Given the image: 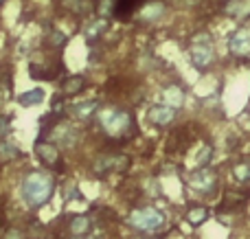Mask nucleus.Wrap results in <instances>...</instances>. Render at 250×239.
<instances>
[{"label": "nucleus", "mask_w": 250, "mask_h": 239, "mask_svg": "<svg viewBox=\"0 0 250 239\" xmlns=\"http://www.w3.org/2000/svg\"><path fill=\"white\" fill-rule=\"evenodd\" d=\"M165 16H167V2L165 0H145L136 11V20L147 26L160 22Z\"/></svg>", "instance_id": "nucleus-9"}, {"label": "nucleus", "mask_w": 250, "mask_h": 239, "mask_svg": "<svg viewBox=\"0 0 250 239\" xmlns=\"http://www.w3.org/2000/svg\"><path fill=\"white\" fill-rule=\"evenodd\" d=\"M105 31V20L104 18H97V20H92L90 24L86 26V31H83V35H86L88 42H95V40L101 38V33Z\"/></svg>", "instance_id": "nucleus-21"}, {"label": "nucleus", "mask_w": 250, "mask_h": 239, "mask_svg": "<svg viewBox=\"0 0 250 239\" xmlns=\"http://www.w3.org/2000/svg\"><path fill=\"white\" fill-rule=\"evenodd\" d=\"M79 193H77V187H70V189H66V200H79Z\"/></svg>", "instance_id": "nucleus-26"}, {"label": "nucleus", "mask_w": 250, "mask_h": 239, "mask_svg": "<svg viewBox=\"0 0 250 239\" xmlns=\"http://www.w3.org/2000/svg\"><path fill=\"white\" fill-rule=\"evenodd\" d=\"M160 99H163L165 105H171V108H182L187 99V90L180 83H165L163 90H160Z\"/></svg>", "instance_id": "nucleus-12"}, {"label": "nucleus", "mask_w": 250, "mask_h": 239, "mask_svg": "<svg viewBox=\"0 0 250 239\" xmlns=\"http://www.w3.org/2000/svg\"><path fill=\"white\" fill-rule=\"evenodd\" d=\"M9 130H11V121L7 117H0V139H4L9 134Z\"/></svg>", "instance_id": "nucleus-25"}, {"label": "nucleus", "mask_w": 250, "mask_h": 239, "mask_svg": "<svg viewBox=\"0 0 250 239\" xmlns=\"http://www.w3.org/2000/svg\"><path fill=\"white\" fill-rule=\"evenodd\" d=\"M46 40H48V44H51V48H60V46H64L66 44L68 35L62 33V31H57V29H53V31H48Z\"/></svg>", "instance_id": "nucleus-24"}, {"label": "nucleus", "mask_w": 250, "mask_h": 239, "mask_svg": "<svg viewBox=\"0 0 250 239\" xmlns=\"http://www.w3.org/2000/svg\"><path fill=\"white\" fill-rule=\"evenodd\" d=\"M20 156V149H18L16 143H11V140L2 139L0 140V160L7 162V160H13V158Z\"/></svg>", "instance_id": "nucleus-22"}, {"label": "nucleus", "mask_w": 250, "mask_h": 239, "mask_svg": "<svg viewBox=\"0 0 250 239\" xmlns=\"http://www.w3.org/2000/svg\"><path fill=\"white\" fill-rule=\"evenodd\" d=\"M127 224L134 231L143 233V235H154V233L165 228L167 218H165V213H160L158 209H154V206H141V209H134L132 213H129Z\"/></svg>", "instance_id": "nucleus-4"}, {"label": "nucleus", "mask_w": 250, "mask_h": 239, "mask_svg": "<svg viewBox=\"0 0 250 239\" xmlns=\"http://www.w3.org/2000/svg\"><path fill=\"white\" fill-rule=\"evenodd\" d=\"M101 130L108 139H129L136 134V123H134L132 112L123 108H104L97 112Z\"/></svg>", "instance_id": "nucleus-3"}, {"label": "nucleus", "mask_w": 250, "mask_h": 239, "mask_svg": "<svg viewBox=\"0 0 250 239\" xmlns=\"http://www.w3.org/2000/svg\"><path fill=\"white\" fill-rule=\"evenodd\" d=\"M4 239H24V237H22V231H18V228H9Z\"/></svg>", "instance_id": "nucleus-27"}, {"label": "nucleus", "mask_w": 250, "mask_h": 239, "mask_svg": "<svg viewBox=\"0 0 250 239\" xmlns=\"http://www.w3.org/2000/svg\"><path fill=\"white\" fill-rule=\"evenodd\" d=\"M48 136H51L53 143H57L60 147L64 149H73L75 145H77V132H75V127L70 125V123L66 121H55L51 123V130H48Z\"/></svg>", "instance_id": "nucleus-10"}, {"label": "nucleus", "mask_w": 250, "mask_h": 239, "mask_svg": "<svg viewBox=\"0 0 250 239\" xmlns=\"http://www.w3.org/2000/svg\"><path fill=\"white\" fill-rule=\"evenodd\" d=\"M55 180L46 171H29L22 180V198L31 209H40L53 198Z\"/></svg>", "instance_id": "nucleus-2"}, {"label": "nucleus", "mask_w": 250, "mask_h": 239, "mask_svg": "<svg viewBox=\"0 0 250 239\" xmlns=\"http://www.w3.org/2000/svg\"><path fill=\"white\" fill-rule=\"evenodd\" d=\"M129 165H132V160L125 154H101V156H97L92 169H95L97 176H108V174H123V171L129 169Z\"/></svg>", "instance_id": "nucleus-7"}, {"label": "nucleus", "mask_w": 250, "mask_h": 239, "mask_svg": "<svg viewBox=\"0 0 250 239\" xmlns=\"http://www.w3.org/2000/svg\"><path fill=\"white\" fill-rule=\"evenodd\" d=\"M99 112V101L97 99H88V101H77L70 105V114L77 121H90L92 117H97Z\"/></svg>", "instance_id": "nucleus-14"}, {"label": "nucleus", "mask_w": 250, "mask_h": 239, "mask_svg": "<svg viewBox=\"0 0 250 239\" xmlns=\"http://www.w3.org/2000/svg\"><path fill=\"white\" fill-rule=\"evenodd\" d=\"M226 51L233 60L250 61V24H235L226 35Z\"/></svg>", "instance_id": "nucleus-5"}, {"label": "nucleus", "mask_w": 250, "mask_h": 239, "mask_svg": "<svg viewBox=\"0 0 250 239\" xmlns=\"http://www.w3.org/2000/svg\"><path fill=\"white\" fill-rule=\"evenodd\" d=\"M217 13L235 24H250V0H226L217 4Z\"/></svg>", "instance_id": "nucleus-8"}, {"label": "nucleus", "mask_w": 250, "mask_h": 239, "mask_svg": "<svg viewBox=\"0 0 250 239\" xmlns=\"http://www.w3.org/2000/svg\"><path fill=\"white\" fill-rule=\"evenodd\" d=\"M187 182H189V187L193 189L195 193L213 196V193L217 191V182H220V178H217V174L213 169H208V167H198L195 171L189 174Z\"/></svg>", "instance_id": "nucleus-6"}, {"label": "nucleus", "mask_w": 250, "mask_h": 239, "mask_svg": "<svg viewBox=\"0 0 250 239\" xmlns=\"http://www.w3.org/2000/svg\"><path fill=\"white\" fill-rule=\"evenodd\" d=\"M141 239H151V237H141Z\"/></svg>", "instance_id": "nucleus-29"}, {"label": "nucleus", "mask_w": 250, "mask_h": 239, "mask_svg": "<svg viewBox=\"0 0 250 239\" xmlns=\"http://www.w3.org/2000/svg\"><path fill=\"white\" fill-rule=\"evenodd\" d=\"M211 160H213V145L211 143H204L202 145V149L198 152V167H208L211 165Z\"/></svg>", "instance_id": "nucleus-23"}, {"label": "nucleus", "mask_w": 250, "mask_h": 239, "mask_svg": "<svg viewBox=\"0 0 250 239\" xmlns=\"http://www.w3.org/2000/svg\"><path fill=\"white\" fill-rule=\"evenodd\" d=\"M75 239H79V237H75Z\"/></svg>", "instance_id": "nucleus-30"}, {"label": "nucleus", "mask_w": 250, "mask_h": 239, "mask_svg": "<svg viewBox=\"0 0 250 239\" xmlns=\"http://www.w3.org/2000/svg\"><path fill=\"white\" fill-rule=\"evenodd\" d=\"M0 2H2V0H0Z\"/></svg>", "instance_id": "nucleus-31"}, {"label": "nucleus", "mask_w": 250, "mask_h": 239, "mask_svg": "<svg viewBox=\"0 0 250 239\" xmlns=\"http://www.w3.org/2000/svg\"><path fill=\"white\" fill-rule=\"evenodd\" d=\"M35 154L40 156V160L46 162V165L51 167H60L62 165V158H60V149H57L55 143H51V140H44L40 139L38 143H35Z\"/></svg>", "instance_id": "nucleus-13"}, {"label": "nucleus", "mask_w": 250, "mask_h": 239, "mask_svg": "<svg viewBox=\"0 0 250 239\" xmlns=\"http://www.w3.org/2000/svg\"><path fill=\"white\" fill-rule=\"evenodd\" d=\"M176 119H178V110L171 108V105L154 103L149 110H147V121L156 127H169V125H173Z\"/></svg>", "instance_id": "nucleus-11"}, {"label": "nucleus", "mask_w": 250, "mask_h": 239, "mask_svg": "<svg viewBox=\"0 0 250 239\" xmlns=\"http://www.w3.org/2000/svg\"><path fill=\"white\" fill-rule=\"evenodd\" d=\"M44 90L42 88H35V90H29V92H22L20 97H18V103L24 105V108H29V105H38L44 101Z\"/></svg>", "instance_id": "nucleus-20"}, {"label": "nucleus", "mask_w": 250, "mask_h": 239, "mask_svg": "<svg viewBox=\"0 0 250 239\" xmlns=\"http://www.w3.org/2000/svg\"><path fill=\"white\" fill-rule=\"evenodd\" d=\"M68 231L73 233L75 237H83L90 233V219L86 218V215H75L73 219H70L68 224Z\"/></svg>", "instance_id": "nucleus-18"}, {"label": "nucleus", "mask_w": 250, "mask_h": 239, "mask_svg": "<svg viewBox=\"0 0 250 239\" xmlns=\"http://www.w3.org/2000/svg\"><path fill=\"white\" fill-rule=\"evenodd\" d=\"M145 0H117V9H114V18L119 20H129L132 16H136L138 7Z\"/></svg>", "instance_id": "nucleus-15"}, {"label": "nucleus", "mask_w": 250, "mask_h": 239, "mask_svg": "<svg viewBox=\"0 0 250 239\" xmlns=\"http://www.w3.org/2000/svg\"><path fill=\"white\" fill-rule=\"evenodd\" d=\"M185 219L191 224V226H200L208 219V209L202 204H195V206H189L185 213Z\"/></svg>", "instance_id": "nucleus-17"}, {"label": "nucleus", "mask_w": 250, "mask_h": 239, "mask_svg": "<svg viewBox=\"0 0 250 239\" xmlns=\"http://www.w3.org/2000/svg\"><path fill=\"white\" fill-rule=\"evenodd\" d=\"M83 88H86V77H83V75H73V77H68L64 81L62 90H64V95L73 97V95H79Z\"/></svg>", "instance_id": "nucleus-19"}, {"label": "nucleus", "mask_w": 250, "mask_h": 239, "mask_svg": "<svg viewBox=\"0 0 250 239\" xmlns=\"http://www.w3.org/2000/svg\"><path fill=\"white\" fill-rule=\"evenodd\" d=\"M230 176H233L235 182L239 184H246L250 182V160H235L233 165H230Z\"/></svg>", "instance_id": "nucleus-16"}, {"label": "nucleus", "mask_w": 250, "mask_h": 239, "mask_svg": "<svg viewBox=\"0 0 250 239\" xmlns=\"http://www.w3.org/2000/svg\"><path fill=\"white\" fill-rule=\"evenodd\" d=\"M213 2H215V4H222V2H226V0H213Z\"/></svg>", "instance_id": "nucleus-28"}, {"label": "nucleus", "mask_w": 250, "mask_h": 239, "mask_svg": "<svg viewBox=\"0 0 250 239\" xmlns=\"http://www.w3.org/2000/svg\"><path fill=\"white\" fill-rule=\"evenodd\" d=\"M187 55H189L191 66H193L198 73H211L217 66V61H220L217 44H215V38H213L211 31H207V29L195 31L189 40Z\"/></svg>", "instance_id": "nucleus-1"}]
</instances>
